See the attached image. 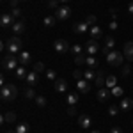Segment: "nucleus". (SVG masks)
<instances>
[{
	"instance_id": "obj_1",
	"label": "nucleus",
	"mask_w": 133,
	"mask_h": 133,
	"mask_svg": "<svg viewBox=\"0 0 133 133\" xmlns=\"http://www.w3.org/2000/svg\"><path fill=\"white\" fill-rule=\"evenodd\" d=\"M16 96H18L16 85H12V83H4V85H2V89H0V98H2L4 101H12V99H16Z\"/></svg>"
},
{
	"instance_id": "obj_2",
	"label": "nucleus",
	"mask_w": 133,
	"mask_h": 133,
	"mask_svg": "<svg viewBox=\"0 0 133 133\" xmlns=\"http://www.w3.org/2000/svg\"><path fill=\"white\" fill-rule=\"evenodd\" d=\"M5 50L9 51V53H20L21 50V39L18 37V36H14V37H11V39H7L5 41Z\"/></svg>"
},
{
	"instance_id": "obj_3",
	"label": "nucleus",
	"mask_w": 133,
	"mask_h": 133,
	"mask_svg": "<svg viewBox=\"0 0 133 133\" xmlns=\"http://www.w3.org/2000/svg\"><path fill=\"white\" fill-rule=\"evenodd\" d=\"M18 66H20L18 57H14L12 53H9V55H4V59H2V68H4V69H16Z\"/></svg>"
},
{
	"instance_id": "obj_4",
	"label": "nucleus",
	"mask_w": 133,
	"mask_h": 133,
	"mask_svg": "<svg viewBox=\"0 0 133 133\" xmlns=\"http://www.w3.org/2000/svg\"><path fill=\"white\" fill-rule=\"evenodd\" d=\"M107 62H108L110 66H115V68L123 66V53H121V51L112 50L108 55H107Z\"/></svg>"
},
{
	"instance_id": "obj_5",
	"label": "nucleus",
	"mask_w": 133,
	"mask_h": 133,
	"mask_svg": "<svg viewBox=\"0 0 133 133\" xmlns=\"http://www.w3.org/2000/svg\"><path fill=\"white\" fill-rule=\"evenodd\" d=\"M69 16H71V9H69L68 5H61L59 9H55V18H57V20L64 21V20H68Z\"/></svg>"
},
{
	"instance_id": "obj_6",
	"label": "nucleus",
	"mask_w": 133,
	"mask_h": 133,
	"mask_svg": "<svg viewBox=\"0 0 133 133\" xmlns=\"http://www.w3.org/2000/svg\"><path fill=\"white\" fill-rule=\"evenodd\" d=\"M53 50L57 51V53H68V50H71V46L68 44L66 39H57V41L53 43Z\"/></svg>"
},
{
	"instance_id": "obj_7",
	"label": "nucleus",
	"mask_w": 133,
	"mask_h": 133,
	"mask_svg": "<svg viewBox=\"0 0 133 133\" xmlns=\"http://www.w3.org/2000/svg\"><path fill=\"white\" fill-rule=\"evenodd\" d=\"M85 51H87V55H96L98 51H99V44L96 39H89V41L85 43Z\"/></svg>"
},
{
	"instance_id": "obj_8",
	"label": "nucleus",
	"mask_w": 133,
	"mask_h": 133,
	"mask_svg": "<svg viewBox=\"0 0 133 133\" xmlns=\"http://www.w3.org/2000/svg\"><path fill=\"white\" fill-rule=\"evenodd\" d=\"M14 23H16V18H14L11 12H4V14L0 16V25H2V27H9V25L12 27Z\"/></svg>"
},
{
	"instance_id": "obj_9",
	"label": "nucleus",
	"mask_w": 133,
	"mask_h": 133,
	"mask_svg": "<svg viewBox=\"0 0 133 133\" xmlns=\"http://www.w3.org/2000/svg\"><path fill=\"white\" fill-rule=\"evenodd\" d=\"M110 96H112V91H110L108 87H101V89H98V92H96L98 101H107Z\"/></svg>"
},
{
	"instance_id": "obj_10",
	"label": "nucleus",
	"mask_w": 133,
	"mask_h": 133,
	"mask_svg": "<svg viewBox=\"0 0 133 133\" xmlns=\"http://www.w3.org/2000/svg\"><path fill=\"white\" fill-rule=\"evenodd\" d=\"M76 89L82 92V94H87V92L91 91V82L85 80V78H80V80L76 82Z\"/></svg>"
},
{
	"instance_id": "obj_11",
	"label": "nucleus",
	"mask_w": 133,
	"mask_h": 133,
	"mask_svg": "<svg viewBox=\"0 0 133 133\" xmlns=\"http://www.w3.org/2000/svg\"><path fill=\"white\" fill-rule=\"evenodd\" d=\"M11 29H12V32H14L16 36L23 34V32H25V29H27V25H25V20H18L16 23H14V25H12V27H11Z\"/></svg>"
},
{
	"instance_id": "obj_12",
	"label": "nucleus",
	"mask_w": 133,
	"mask_h": 133,
	"mask_svg": "<svg viewBox=\"0 0 133 133\" xmlns=\"http://www.w3.org/2000/svg\"><path fill=\"white\" fill-rule=\"evenodd\" d=\"M78 124L82 126L83 130H87V128H91V124H92V119L87 115V114H82L80 117H78Z\"/></svg>"
},
{
	"instance_id": "obj_13",
	"label": "nucleus",
	"mask_w": 133,
	"mask_h": 133,
	"mask_svg": "<svg viewBox=\"0 0 133 133\" xmlns=\"http://www.w3.org/2000/svg\"><path fill=\"white\" fill-rule=\"evenodd\" d=\"M91 29V25L87 23V21H82V23H75V27H73V30L76 32V34H85V32Z\"/></svg>"
},
{
	"instance_id": "obj_14",
	"label": "nucleus",
	"mask_w": 133,
	"mask_h": 133,
	"mask_svg": "<svg viewBox=\"0 0 133 133\" xmlns=\"http://www.w3.org/2000/svg\"><path fill=\"white\" fill-rule=\"evenodd\" d=\"M18 62H20V66H29L30 64V53L29 51H20L18 53Z\"/></svg>"
},
{
	"instance_id": "obj_15",
	"label": "nucleus",
	"mask_w": 133,
	"mask_h": 133,
	"mask_svg": "<svg viewBox=\"0 0 133 133\" xmlns=\"http://www.w3.org/2000/svg\"><path fill=\"white\" fill-rule=\"evenodd\" d=\"M25 82L29 83L30 87H34V85H37V83H39V76H37V73H36V71H30L29 75H27Z\"/></svg>"
},
{
	"instance_id": "obj_16",
	"label": "nucleus",
	"mask_w": 133,
	"mask_h": 133,
	"mask_svg": "<svg viewBox=\"0 0 133 133\" xmlns=\"http://www.w3.org/2000/svg\"><path fill=\"white\" fill-rule=\"evenodd\" d=\"M123 53H124V57H126L130 62L133 61V41H128L126 44H124V51Z\"/></svg>"
},
{
	"instance_id": "obj_17",
	"label": "nucleus",
	"mask_w": 133,
	"mask_h": 133,
	"mask_svg": "<svg viewBox=\"0 0 133 133\" xmlns=\"http://www.w3.org/2000/svg\"><path fill=\"white\" fill-rule=\"evenodd\" d=\"M55 91L57 92H66L68 91V82L64 78H57L55 80Z\"/></svg>"
},
{
	"instance_id": "obj_18",
	"label": "nucleus",
	"mask_w": 133,
	"mask_h": 133,
	"mask_svg": "<svg viewBox=\"0 0 133 133\" xmlns=\"http://www.w3.org/2000/svg\"><path fill=\"white\" fill-rule=\"evenodd\" d=\"M89 34H91V39H96V41H98V39H99V37H101V29H99V25H92L91 29H89Z\"/></svg>"
},
{
	"instance_id": "obj_19",
	"label": "nucleus",
	"mask_w": 133,
	"mask_h": 133,
	"mask_svg": "<svg viewBox=\"0 0 133 133\" xmlns=\"http://www.w3.org/2000/svg\"><path fill=\"white\" fill-rule=\"evenodd\" d=\"M119 107H121V110L128 112V110H131V108H133V99H131V98H123Z\"/></svg>"
},
{
	"instance_id": "obj_20",
	"label": "nucleus",
	"mask_w": 133,
	"mask_h": 133,
	"mask_svg": "<svg viewBox=\"0 0 133 133\" xmlns=\"http://www.w3.org/2000/svg\"><path fill=\"white\" fill-rule=\"evenodd\" d=\"M14 121H16V114L14 112H5L2 115V123L4 124H12Z\"/></svg>"
},
{
	"instance_id": "obj_21",
	"label": "nucleus",
	"mask_w": 133,
	"mask_h": 133,
	"mask_svg": "<svg viewBox=\"0 0 133 133\" xmlns=\"http://www.w3.org/2000/svg\"><path fill=\"white\" fill-rule=\"evenodd\" d=\"M114 46H115V39H114V37H107V41H105V48H103V53H105V55H108V53L112 51Z\"/></svg>"
},
{
	"instance_id": "obj_22",
	"label": "nucleus",
	"mask_w": 133,
	"mask_h": 133,
	"mask_svg": "<svg viewBox=\"0 0 133 133\" xmlns=\"http://www.w3.org/2000/svg\"><path fill=\"white\" fill-rule=\"evenodd\" d=\"M25 68H27V66H18V68L14 69L16 78H20V80H25V78H27V75H29V73H27V69H25Z\"/></svg>"
},
{
	"instance_id": "obj_23",
	"label": "nucleus",
	"mask_w": 133,
	"mask_h": 133,
	"mask_svg": "<svg viewBox=\"0 0 133 133\" xmlns=\"http://www.w3.org/2000/svg\"><path fill=\"white\" fill-rule=\"evenodd\" d=\"M96 76H98V73L94 71L92 68H87V69L83 71V78H85V80H89V82H94V80H96Z\"/></svg>"
},
{
	"instance_id": "obj_24",
	"label": "nucleus",
	"mask_w": 133,
	"mask_h": 133,
	"mask_svg": "<svg viewBox=\"0 0 133 133\" xmlns=\"http://www.w3.org/2000/svg\"><path fill=\"white\" fill-rule=\"evenodd\" d=\"M85 66H89V68H98L99 66V62H98V59H96V55H87V59H85Z\"/></svg>"
},
{
	"instance_id": "obj_25",
	"label": "nucleus",
	"mask_w": 133,
	"mask_h": 133,
	"mask_svg": "<svg viewBox=\"0 0 133 133\" xmlns=\"http://www.w3.org/2000/svg\"><path fill=\"white\" fill-rule=\"evenodd\" d=\"M94 83H96V87H98V89H101V87H105V85H107V78L103 76V73H101V71L98 73V76H96Z\"/></svg>"
},
{
	"instance_id": "obj_26",
	"label": "nucleus",
	"mask_w": 133,
	"mask_h": 133,
	"mask_svg": "<svg viewBox=\"0 0 133 133\" xmlns=\"http://www.w3.org/2000/svg\"><path fill=\"white\" fill-rule=\"evenodd\" d=\"M78 103V94L76 92H69L68 94V105H76Z\"/></svg>"
},
{
	"instance_id": "obj_27",
	"label": "nucleus",
	"mask_w": 133,
	"mask_h": 133,
	"mask_svg": "<svg viewBox=\"0 0 133 133\" xmlns=\"http://www.w3.org/2000/svg\"><path fill=\"white\" fill-rule=\"evenodd\" d=\"M115 85H117V78H115L114 75H110V76L107 78V85H105V87H108V89H114Z\"/></svg>"
},
{
	"instance_id": "obj_28",
	"label": "nucleus",
	"mask_w": 133,
	"mask_h": 133,
	"mask_svg": "<svg viewBox=\"0 0 133 133\" xmlns=\"http://www.w3.org/2000/svg\"><path fill=\"white\" fill-rule=\"evenodd\" d=\"M29 128H30V126L27 123H21V124H18L14 130H16V133H29Z\"/></svg>"
},
{
	"instance_id": "obj_29",
	"label": "nucleus",
	"mask_w": 133,
	"mask_h": 133,
	"mask_svg": "<svg viewBox=\"0 0 133 133\" xmlns=\"http://www.w3.org/2000/svg\"><path fill=\"white\" fill-rule=\"evenodd\" d=\"M55 21H57V18H53V16H46V18L43 20V23H44V27H53Z\"/></svg>"
},
{
	"instance_id": "obj_30",
	"label": "nucleus",
	"mask_w": 133,
	"mask_h": 133,
	"mask_svg": "<svg viewBox=\"0 0 133 133\" xmlns=\"http://www.w3.org/2000/svg\"><path fill=\"white\" fill-rule=\"evenodd\" d=\"M36 96H37V94H36V91H34L32 87H29V89L25 91V98H27V99H36Z\"/></svg>"
},
{
	"instance_id": "obj_31",
	"label": "nucleus",
	"mask_w": 133,
	"mask_h": 133,
	"mask_svg": "<svg viewBox=\"0 0 133 133\" xmlns=\"http://www.w3.org/2000/svg\"><path fill=\"white\" fill-rule=\"evenodd\" d=\"M32 68H34L32 71H36V73H37V75H39V73H43V71H44V64H43V62H36V64H34Z\"/></svg>"
},
{
	"instance_id": "obj_32",
	"label": "nucleus",
	"mask_w": 133,
	"mask_h": 133,
	"mask_svg": "<svg viewBox=\"0 0 133 133\" xmlns=\"http://www.w3.org/2000/svg\"><path fill=\"white\" fill-rule=\"evenodd\" d=\"M34 101H36L37 107H46V98H44V96H36Z\"/></svg>"
},
{
	"instance_id": "obj_33",
	"label": "nucleus",
	"mask_w": 133,
	"mask_h": 133,
	"mask_svg": "<svg viewBox=\"0 0 133 133\" xmlns=\"http://www.w3.org/2000/svg\"><path fill=\"white\" fill-rule=\"evenodd\" d=\"M82 44H73L71 46V53H75V55H82Z\"/></svg>"
},
{
	"instance_id": "obj_34",
	"label": "nucleus",
	"mask_w": 133,
	"mask_h": 133,
	"mask_svg": "<svg viewBox=\"0 0 133 133\" xmlns=\"http://www.w3.org/2000/svg\"><path fill=\"white\" fill-rule=\"evenodd\" d=\"M110 91H112V96H117V98H119V96H123V89H121V87H117V85H115L114 89H110Z\"/></svg>"
},
{
	"instance_id": "obj_35",
	"label": "nucleus",
	"mask_w": 133,
	"mask_h": 133,
	"mask_svg": "<svg viewBox=\"0 0 133 133\" xmlns=\"http://www.w3.org/2000/svg\"><path fill=\"white\" fill-rule=\"evenodd\" d=\"M85 59H87V57H83V55H76V57H75L76 66H82V64H85Z\"/></svg>"
},
{
	"instance_id": "obj_36",
	"label": "nucleus",
	"mask_w": 133,
	"mask_h": 133,
	"mask_svg": "<svg viewBox=\"0 0 133 133\" xmlns=\"http://www.w3.org/2000/svg\"><path fill=\"white\" fill-rule=\"evenodd\" d=\"M46 78H48V80H57V73L53 71V69H48V71H46Z\"/></svg>"
},
{
	"instance_id": "obj_37",
	"label": "nucleus",
	"mask_w": 133,
	"mask_h": 133,
	"mask_svg": "<svg viewBox=\"0 0 133 133\" xmlns=\"http://www.w3.org/2000/svg\"><path fill=\"white\" fill-rule=\"evenodd\" d=\"M59 4H61V0H48V7L51 9H59Z\"/></svg>"
},
{
	"instance_id": "obj_38",
	"label": "nucleus",
	"mask_w": 133,
	"mask_h": 133,
	"mask_svg": "<svg viewBox=\"0 0 133 133\" xmlns=\"http://www.w3.org/2000/svg\"><path fill=\"white\" fill-rule=\"evenodd\" d=\"M119 108H121V107H115V105H112V107L108 108V114L114 117V115H117V114H119Z\"/></svg>"
},
{
	"instance_id": "obj_39",
	"label": "nucleus",
	"mask_w": 133,
	"mask_h": 133,
	"mask_svg": "<svg viewBox=\"0 0 133 133\" xmlns=\"http://www.w3.org/2000/svg\"><path fill=\"white\" fill-rule=\"evenodd\" d=\"M85 21H87V23H89V25L92 27V25H96V16H94V14H89V16H87V20H85Z\"/></svg>"
},
{
	"instance_id": "obj_40",
	"label": "nucleus",
	"mask_w": 133,
	"mask_h": 133,
	"mask_svg": "<svg viewBox=\"0 0 133 133\" xmlns=\"http://www.w3.org/2000/svg\"><path fill=\"white\" fill-rule=\"evenodd\" d=\"M11 14H12L14 18H20V16H21V9H18V7H14V9H11Z\"/></svg>"
},
{
	"instance_id": "obj_41",
	"label": "nucleus",
	"mask_w": 133,
	"mask_h": 133,
	"mask_svg": "<svg viewBox=\"0 0 133 133\" xmlns=\"http://www.w3.org/2000/svg\"><path fill=\"white\" fill-rule=\"evenodd\" d=\"M68 114H69V115H76V105H69Z\"/></svg>"
},
{
	"instance_id": "obj_42",
	"label": "nucleus",
	"mask_w": 133,
	"mask_h": 133,
	"mask_svg": "<svg viewBox=\"0 0 133 133\" xmlns=\"http://www.w3.org/2000/svg\"><path fill=\"white\" fill-rule=\"evenodd\" d=\"M130 71H131V69H130V66L126 64V66L123 68V76H128V75H130Z\"/></svg>"
},
{
	"instance_id": "obj_43",
	"label": "nucleus",
	"mask_w": 133,
	"mask_h": 133,
	"mask_svg": "<svg viewBox=\"0 0 133 133\" xmlns=\"http://www.w3.org/2000/svg\"><path fill=\"white\" fill-rule=\"evenodd\" d=\"M110 133H123V130H121L119 126H114L112 130H110Z\"/></svg>"
},
{
	"instance_id": "obj_44",
	"label": "nucleus",
	"mask_w": 133,
	"mask_h": 133,
	"mask_svg": "<svg viewBox=\"0 0 133 133\" xmlns=\"http://www.w3.org/2000/svg\"><path fill=\"white\" fill-rule=\"evenodd\" d=\"M18 2H20V0H11V7H12V9L18 7Z\"/></svg>"
},
{
	"instance_id": "obj_45",
	"label": "nucleus",
	"mask_w": 133,
	"mask_h": 133,
	"mask_svg": "<svg viewBox=\"0 0 133 133\" xmlns=\"http://www.w3.org/2000/svg\"><path fill=\"white\" fill-rule=\"evenodd\" d=\"M128 12L133 14V2H130V5H128Z\"/></svg>"
},
{
	"instance_id": "obj_46",
	"label": "nucleus",
	"mask_w": 133,
	"mask_h": 133,
	"mask_svg": "<svg viewBox=\"0 0 133 133\" xmlns=\"http://www.w3.org/2000/svg\"><path fill=\"white\" fill-rule=\"evenodd\" d=\"M73 75H75V78H78V80L82 78V73H80V71H75V73H73Z\"/></svg>"
},
{
	"instance_id": "obj_47",
	"label": "nucleus",
	"mask_w": 133,
	"mask_h": 133,
	"mask_svg": "<svg viewBox=\"0 0 133 133\" xmlns=\"http://www.w3.org/2000/svg\"><path fill=\"white\" fill-rule=\"evenodd\" d=\"M108 27H110V29H112V30H115V29H117V23H115V21H112V23H110V25H108Z\"/></svg>"
},
{
	"instance_id": "obj_48",
	"label": "nucleus",
	"mask_w": 133,
	"mask_h": 133,
	"mask_svg": "<svg viewBox=\"0 0 133 133\" xmlns=\"http://www.w3.org/2000/svg\"><path fill=\"white\" fill-rule=\"evenodd\" d=\"M5 133H16V130H9V131H5Z\"/></svg>"
},
{
	"instance_id": "obj_49",
	"label": "nucleus",
	"mask_w": 133,
	"mask_h": 133,
	"mask_svg": "<svg viewBox=\"0 0 133 133\" xmlns=\"http://www.w3.org/2000/svg\"><path fill=\"white\" fill-rule=\"evenodd\" d=\"M91 133H101V131H98V130H92V131Z\"/></svg>"
},
{
	"instance_id": "obj_50",
	"label": "nucleus",
	"mask_w": 133,
	"mask_h": 133,
	"mask_svg": "<svg viewBox=\"0 0 133 133\" xmlns=\"http://www.w3.org/2000/svg\"><path fill=\"white\" fill-rule=\"evenodd\" d=\"M61 2H69V0H61Z\"/></svg>"
},
{
	"instance_id": "obj_51",
	"label": "nucleus",
	"mask_w": 133,
	"mask_h": 133,
	"mask_svg": "<svg viewBox=\"0 0 133 133\" xmlns=\"http://www.w3.org/2000/svg\"><path fill=\"white\" fill-rule=\"evenodd\" d=\"M20 2H27V0H20Z\"/></svg>"
},
{
	"instance_id": "obj_52",
	"label": "nucleus",
	"mask_w": 133,
	"mask_h": 133,
	"mask_svg": "<svg viewBox=\"0 0 133 133\" xmlns=\"http://www.w3.org/2000/svg\"><path fill=\"white\" fill-rule=\"evenodd\" d=\"M131 124H133V121H131Z\"/></svg>"
}]
</instances>
